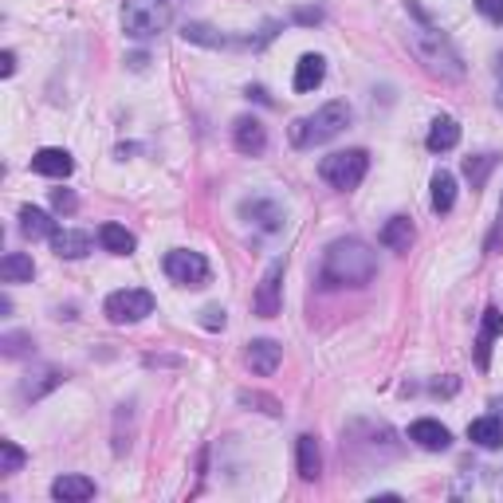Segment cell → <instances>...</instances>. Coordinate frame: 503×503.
<instances>
[{
	"instance_id": "obj_1",
	"label": "cell",
	"mask_w": 503,
	"mask_h": 503,
	"mask_svg": "<svg viewBox=\"0 0 503 503\" xmlns=\"http://www.w3.org/2000/svg\"><path fill=\"white\" fill-rule=\"evenodd\" d=\"M405 8H409V16L417 20L413 32H409V43H413L417 59L425 63L428 75H436V79H464V59H460V51H456V43L448 40L436 24H428L425 8H420L417 0H405Z\"/></svg>"
},
{
	"instance_id": "obj_2",
	"label": "cell",
	"mask_w": 503,
	"mask_h": 503,
	"mask_svg": "<svg viewBox=\"0 0 503 503\" xmlns=\"http://www.w3.org/2000/svg\"><path fill=\"white\" fill-rule=\"evenodd\" d=\"M378 276V255L358 236H338L323 252V283L326 287H365Z\"/></svg>"
},
{
	"instance_id": "obj_3",
	"label": "cell",
	"mask_w": 503,
	"mask_h": 503,
	"mask_svg": "<svg viewBox=\"0 0 503 503\" xmlns=\"http://www.w3.org/2000/svg\"><path fill=\"white\" fill-rule=\"evenodd\" d=\"M350 106L346 103H326V106H318L315 114H307V118H295L291 122V130H287V138L295 150H315V145H323V142H331L338 138V134L350 126Z\"/></svg>"
},
{
	"instance_id": "obj_4",
	"label": "cell",
	"mask_w": 503,
	"mask_h": 503,
	"mask_svg": "<svg viewBox=\"0 0 503 503\" xmlns=\"http://www.w3.org/2000/svg\"><path fill=\"white\" fill-rule=\"evenodd\" d=\"M173 0H126L122 8V32L130 40H153L169 28Z\"/></svg>"
},
{
	"instance_id": "obj_5",
	"label": "cell",
	"mask_w": 503,
	"mask_h": 503,
	"mask_svg": "<svg viewBox=\"0 0 503 503\" xmlns=\"http://www.w3.org/2000/svg\"><path fill=\"white\" fill-rule=\"evenodd\" d=\"M365 169H370V153L365 150H338L318 161V177L331 189H338V193H354L362 185Z\"/></svg>"
},
{
	"instance_id": "obj_6",
	"label": "cell",
	"mask_w": 503,
	"mask_h": 503,
	"mask_svg": "<svg viewBox=\"0 0 503 503\" xmlns=\"http://www.w3.org/2000/svg\"><path fill=\"white\" fill-rule=\"evenodd\" d=\"M145 315H153V295L142 287H122L114 295H106V318L118 326L126 323H142Z\"/></svg>"
},
{
	"instance_id": "obj_7",
	"label": "cell",
	"mask_w": 503,
	"mask_h": 503,
	"mask_svg": "<svg viewBox=\"0 0 503 503\" xmlns=\"http://www.w3.org/2000/svg\"><path fill=\"white\" fill-rule=\"evenodd\" d=\"M166 276L173 283H181V287H205V283L213 279V268H208V260L200 252L173 248L166 255Z\"/></svg>"
},
{
	"instance_id": "obj_8",
	"label": "cell",
	"mask_w": 503,
	"mask_h": 503,
	"mask_svg": "<svg viewBox=\"0 0 503 503\" xmlns=\"http://www.w3.org/2000/svg\"><path fill=\"white\" fill-rule=\"evenodd\" d=\"M283 271H287V263L283 260H271L268 268H263L260 287H255V299H252V307H255V315L260 318H276L279 315V307H283Z\"/></svg>"
},
{
	"instance_id": "obj_9",
	"label": "cell",
	"mask_w": 503,
	"mask_h": 503,
	"mask_svg": "<svg viewBox=\"0 0 503 503\" xmlns=\"http://www.w3.org/2000/svg\"><path fill=\"white\" fill-rule=\"evenodd\" d=\"M232 145L244 153V158H260L263 150H268V130H263V122L255 114H240L232 122Z\"/></svg>"
},
{
	"instance_id": "obj_10",
	"label": "cell",
	"mask_w": 503,
	"mask_h": 503,
	"mask_svg": "<svg viewBox=\"0 0 503 503\" xmlns=\"http://www.w3.org/2000/svg\"><path fill=\"white\" fill-rule=\"evenodd\" d=\"M244 362H248L252 373L271 378V373L279 370V362H283V346L271 342V338H255V342H248V350H244Z\"/></svg>"
},
{
	"instance_id": "obj_11",
	"label": "cell",
	"mask_w": 503,
	"mask_h": 503,
	"mask_svg": "<svg viewBox=\"0 0 503 503\" xmlns=\"http://www.w3.org/2000/svg\"><path fill=\"white\" fill-rule=\"evenodd\" d=\"M409 441L420 444L425 452H444L448 444H452V433L441 425V420H433V417H420L409 425Z\"/></svg>"
},
{
	"instance_id": "obj_12",
	"label": "cell",
	"mask_w": 503,
	"mask_h": 503,
	"mask_svg": "<svg viewBox=\"0 0 503 503\" xmlns=\"http://www.w3.org/2000/svg\"><path fill=\"white\" fill-rule=\"evenodd\" d=\"M71 169H75V161H71L67 150H56V145H43V150L32 153V173H40V177H71Z\"/></svg>"
},
{
	"instance_id": "obj_13",
	"label": "cell",
	"mask_w": 503,
	"mask_h": 503,
	"mask_svg": "<svg viewBox=\"0 0 503 503\" xmlns=\"http://www.w3.org/2000/svg\"><path fill=\"white\" fill-rule=\"evenodd\" d=\"M425 145H428V153H448V150H456V145H460V126H456V118H448V114L433 118Z\"/></svg>"
},
{
	"instance_id": "obj_14",
	"label": "cell",
	"mask_w": 503,
	"mask_h": 503,
	"mask_svg": "<svg viewBox=\"0 0 503 503\" xmlns=\"http://www.w3.org/2000/svg\"><path fill=\"white\" fill-rule=\"evenodd\" d=\"M413 221L409 216H389L386 224H381V232H378V240L386 244L389 252H409L413 248Z\"/></svg>"
},
{
	"instance_id": "obj_15",
	"label": "cell",
	"mask_w": 503,
	"mask_h": 503,
	"mask_svg": "<svg viewBox=\"0 0 503 503\" xmlns=\"http://www.w3.org/2000/svg\"><path fill=\"white\" fill-rule=\"evenodd\" d=\"M51 248H56L59 260H83L90 252V236L87 232H75V228H56L51 236Z\"/></svg>"
},
{
	"instance_id": "obj_16",
	"label": "cell",
	"mask_w": 503,
	"mask_h": 503,
	"mask_svg": "<svg viewBox=\"0 0 503 503\" xmlns=\"http://www.w3.org/2000/svg\"><path fill=\"white\" fill-rule=\"evenodd\" d=\"M240 216H248V221H255V224L263 228V232H276V228L283 224L279 205H276V200H263V197L244 200V205H240Z\"/></svg>"
},
{
	"instance_id": "obj_17",
	"label": "cell",
	"mask_w": 503,
	"mask_h": 503,
	"mask_svg": "<svg viewBox=\"0 0 503 503\" xmlns=\"http://www.w3.org/2000/svg\"><path fill=\"white\" fill-rule=\"evenodd\" d=\"M51 496L59 503H83L95 496V480H87V475H59V480L51 483Z\"/></svg>"
},
{
	"instance_id": "obj_18",
	"label": "cell",
	"mask_w": 503,
	"mask_h": 503,
	"mask_svg": "<svg viewBox=\"0 0 503 503\" xmlns=\"http://www.w3.org/2000/svg\"><path fill=\"white\" fill-rule=\"evenodd\" d=\"M20 232L28 236V240H51V236H56V221H51L43 208L24 205L20 208Z\"/></svg>"
},
{
	"instance_id": "obj_19",
	"label": "cell",
	"mask_w": 503,
	"mask_h": 503,
	"mask_svg": "<svg viewBox=\"0 0 503 503\" xmlns=\"http://www.w3.org/2000/svg\"><path fill=\"white\" fill-rule=\"evenodd\" d=\"M326 79V59L323 56H303L295 63V90L299 95H310L315 87H323Z\"/></svg>"
},
{
	"instance_id": "obj_20",
	"label": "cell",
	"mask_w": 503,
	"mask_h": 503,
	"mask_svg": "<svg viewBox=\"0 0 503 503\" xmlns=\"http://www.w3.org/2000/svg\"><path fill=\"white\" fill-rule=\"evenodd\" d=\"M56 386H63V370H56V365H43V370L28 373V381L20 386V397L24 401H40L43 393H51Z\"/></svg>"
},
{
	"instance_id": "obj_21",
	"label": "cell",
	"mask_w": 503,
	"mask_h": 503,
	"mask_svg": "<svg viewBox=\"0 0 503 503\" xmlns=\"http://www.w3.org/2000/svg\"><path fill=\"white\" fill-rule=\"evenodd\" d=\"M295 464H299V475L303 480H318V472H323V456H318V441L310 433H303L295 441Z\"/></svg>"
},
{
	"instance_id": "obj_22",
	"label": "cell",
	"mask_w": 503,
	"mask_h": 503,
	"mask_svg": "<svg viewBox=\"0 0 503 503\" xmlns=\"http://www.w3.org/2000/svg\"><path fill=\"white\" fill-rule=\"evenodd\" d=\"M468 441L480 448H499L503 444V420L499 417H475L468 425Z\"/></svg>"
},
{
	"instance_id": "obj_23",
	"label": "cell",
	"mask_w": 503,
	"mask_h": 503,
	"mask_svg": "<svg viewBox=\"0 0 503 503\" xmlns=\"http://www.w3.org/2000/svg\"><path fill=\"white\" fill-rule=\"evenodd\" d=\"M456 205V177L448 169H436L433 173V213H452Z\"/></svg>"
},
{
	"instance_id": "obj_24",
	"label": "cell",
	"mask_w": 503,
	"mask_h": 503,
	"mask_svg": "<svg viewBox=\"0 0 503 503\" xmlns=\"http://www.w3.org/2000/svg\"><path fill=\"white\" fill-rule=\"evenodd\" d=\"M32 276H35L32 255H24V252H8L4 260H0V279H4V283H28Z\"/></svg>"
},
{
	"instance_id": "obj_25",
	"label": "cell",
	"mask_w": 503,
	"mask_h": 503,
	"mask_svg": "<svg viewBox=\"0 0 503 503\" xmlns=\"http://www.w3.org/2000/svg\"><path fill=\"white\" fill-rule=\"evenodd\" d=\"M98 244H103L106 252H114V255H130L138 240H134V232H126L122 224H114V221H111V224L98 228Z\"/></svg>"
},
{
	"instance_id": "obj_26",
	"label": "cell",
	"mask_w": 503,
	"mask_h": 503,
	"mask_svg": "<svg viewBox=\"0 0 503 503\" xmlns=\"http://www.w3.org/2000/svg\"><path fill=\"white\" fill-rule=\"evenodd\" d=\"M496 166H499V153H475V158H464V177H468L472 189H483Z\"/></svg>"
},
{
	"instance_id": "obj_27",
	"label": "cell",
	"mask_w": 503,
	"mask_h": 503,
	"mask_svg": "<svg viewBox=\"0 0 503 503\" xmlns=\"http://www.w3.org/2000/svg\"><path fill=\"white\" fill-rule=\"evenodd\" d=\"M181 35H185L189 43H200V48H224V43H228L216 28H208V24H197V20L181 24Z\"/></svg>"
},
{
	"instance_id": "obj_28",
	"label": "cell",
	"mask_w": 503,
	"mask_h": 503,
	"mask_svg": "<svg viewBox=\"0 0 503 503\" xmlns=\"http://www.w3.org/2000/svg\"><path fill=\"white\" fill-rule=\"evenodd\" d=\"M24 460H28V456H24V448L16 444V441H0V472H20L24 468Z\"/></svg>"
},
{
	"instance_id": "obj_29",
	"label": "cell",
	"mask_w": 503,
	"mask_h": 503,
	"mask_svg": "<svg viewBox=\"0 0 503 503\" xmlns=\"http://www.w3.org/2000/svg\"><path fill=\"white\" fill-rule=\"evenodd\" d=\"M240 405H255L260 413H268V417H279V413H283L279 401L268 397V393H248V389H240Z\"/></svg>"
},
{
	"instance_id": "obj_30",
	"label": "cell",
	"mask_w": 503,
	"mask_h": 503,
	"mask_svg": "<svg viewBox=\"0 0 503 503\" xmlns=\"http://www.w3.org/2000/svg\"><path fill=\"white\" fill-rule=\"evenodd\" d=\"M499 248H503V200H499V216H496V224H491L488 240H483V252H488V255H496Z\"/></svg>"
},
{
	"instance_id": "obj_31",
	"label": "cell",
	"mask_w": 503,
	"mask_h": 503,
	"mask_svg": "<svg viewBox=\"0 0 503 503\" xmlns=\"http://www.w3.org/2000/svg\"><path fill=\"white\" fill-rule=\"evenodd\" d=\"M480 331H483V334H491V338H499V334H503V310H499V307H488V310H483Z\"/></svg>"
},
{
	"instance_id": "obj_32",
	"label": "cell",
	"mask_w": 503,
	"mask_h": 503,
	"mask_svg": "<svg viewBox=\"0 0 503 503\" xmlns=\"http://www.w3.org/2000/svg\"><path fill=\"white\" fill-rule=\"evenodd\" d=\"M224 307H205L200 310V326H205V331H224Z\"/></svg>"
},
{
	"instance_id": "obj_33",
	"label": "cell",
	"mask_w": 503,
	"mask_h": 503,
	"mask_svg": "<svg viewBox=\"0 0 503 503\" xmlns=\"http://www.w3.org/2000/svg\"><path fill=\"white\" fill-rule=\"evenodd\" d=\"M0 346H4L8 358H16V354H24L32 346V338L28 334H4V338H0Z\"/></svg>"
},
{
	"instance_id": "obj_34",
	"label": "cell",
	"mask_w": 503,
	"mask_h": 503,
	"mask_svg": "<svg viewBox=\"0 0 503 503\" xmlns=\"http://www.w3.org/2000/svg\"><path fill=\"white\" fill-rule=\"evenodd\" d=\"M51 205H56V213H75L79 200H75L71 189H51Z\"/></svg>"
},
{
	"instance_id": "obj_35",
	"label": "cell",
	"mask_w": 503,
	"mask_h": 503,
	"mask_svg": "<svg viewBox=\"0 0 503 503\" xmlns=\"http://www.w3.org/2000/svg\"><path fill=\"white\" fill-rule=\"evenodd\" d=\"M480 16H488L491 24H503V0H475Z\"/></svg>"
},
{
	"instance_id": "obj_36",
	"label": "cell",
	"mask_w": 503,
	"mask_h": 503,
	"mask_svg": "<svg viewBox=\"0 0 503 503\" xmlns=\"http://www.w3.org/2000/svg\"><path fill=\"white\" fill-rule=\"evenodd\" d=\"M295 20L299 24H318L323 20V12H318V8H295Z\"/></svg>"
},
{
	"instance_id": "obj_37",
	"label": "cell",
	"mask_w": 503,
	"mask_h": 503,
	"mask_svg": "<svg viewBox=\"0 0 503 503\" xmlns=\"http://www.w3.org/2000/svg\"><path fill=\"white\" fill-rule=\"evenodd\" d=\"M0 71H4V75H12V71H16V56H12V51H4V56H0Z\"/></svg>"
},
{
	"instance_id": "obj_38",
	"label": "cell",
	"mask_w": 503,
	"mask_h": 503,
	"mask_svg": "<svg viewBox=\"0 0 503 503\" xmlns=\"http://www.w3.org/2000/svg\"><path fill=\"white\" fill-rule=\"evenodd\" d=\"M496 71H499V87H496V103L503 106V56H499V63H496Z\"/></svg>"
},
{
	"instance_id": "obj_39",
	"label": "cell",
	"mask_w": 503,
	"mask_h": 503,
	"mask_svg": "<svg viewBox=\"0 0 503 503\" xmlns=\"http://www.w3.org/2000/svg\"><path fill=\"white\" fill-rule=\"evenodd\" d=\"M126 63H130L134 71H142V67H145V63H150V59H145V56H130V59H126Z\"/></svg>"
}]
</instances>
